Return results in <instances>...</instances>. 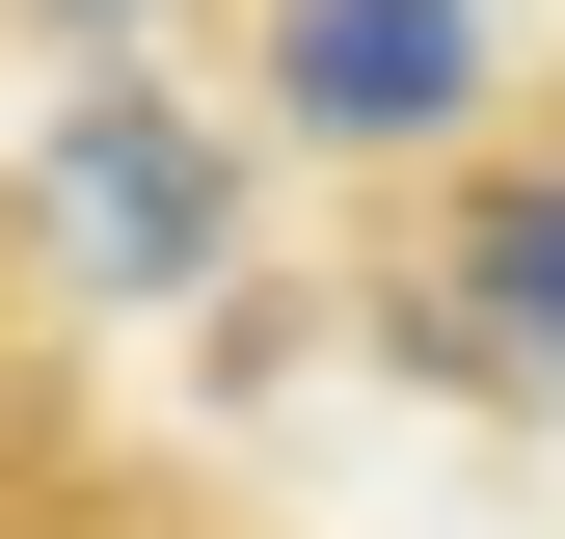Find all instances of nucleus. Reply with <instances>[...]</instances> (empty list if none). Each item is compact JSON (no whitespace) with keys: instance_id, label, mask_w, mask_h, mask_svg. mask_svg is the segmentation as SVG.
<instances>
[{"instance_id":"f257e3e1","label":"nucleus","mask_w":565,"mask_h":539,"mask_svg":"<svg viewBox=\"0 0 565 539\" xmlns=\"http://www.w3.org/2000/svg\"><path fill=\"white\" fill-rule=\"evenodd\" d=\"M54 243H82L108 297H189V270L243 243V135H189L162 82H82L54 108Z\"/></svg>"},{"instance_id":"7ed1b4c3","label":"nucleus","mask_w":565,"mask_h":539,"mask_svg":"<svg viewBox=\"0 0 565 539\" xmlns=\"http://www.w3.org/2000/svg\"><path fill=\"white\" fill-rule=\"evenodd\" d=\"M431 351H484V378H565V162H458V243H431Z\"/></svg>"},{"instance_id":"20e7f679","label":"nucleus","mask_w":565,"mask_h":539,"mask_svg":"<svg viewBox=\"0 0 565 539\" xmlns=\"http://www.w3.org/2000/svg\"><path fill=\"white\" fill-rule=\"evenodd\" d=\"M54 28H135V0H54Z\"/></svg>"},{"instance_id":"f03ea898","label":"nucleus","mask_w":565,"mask_h":539,"mask_svg":"<svg viewBox=\"0 0 565 539\" xmlns=\"http://www.w3.org/2000/svg\"><path fill=\"white\" fill-rule=\"evenodd\" d=\"M484 108V0H269V135L323 162H431Z\"/></svg>"}]
</instances>
